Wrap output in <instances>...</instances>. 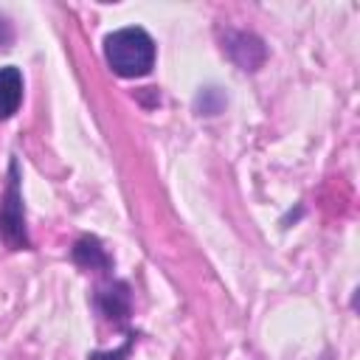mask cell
Instances as JSON below:
<instances>
[{
    "label": "cell",
    "mask_w": 360,
    "mask_h": 360,
    "mask_svg": "<svg viewBox=\"0 0 360 360\" xmlns=\"http://www.w3.org/2000/svg\"><path fill=\"white\" fill-rule=\"evenodd\" d=\"M104 59L124 79L146 76L155 65V39L138 25L118 28L104 37Z\"/></svg>",
    "instance_id": "1"
},
{
    "label": "cell",
    "mask_w": 360,
    "mask_h": 360,
    "mask_svg": "<svg viewBox=\"0 0 360 360\" xmlns=\"http://www.w3.org/2000/svg\"><path fill=\"white\" fill-rule=\"evenodd\" d=\"M0 239H3L8 248H14V250L28 248L17 158H11V163H8V186H6V194H3V200H0Z\"/></svg>",
    "instance_id": "2"
},
{
    "label": "cell",
    "mask_w": 360,
    "mask_h": 360,
    "mask_svg": "<svg viewBox=\"0 0 360 360\" xmlns=\"http://www.w3.org/2000/svg\"><path fill=\"white\" fill-rule=\"evenodd\" d=\"M96 309L112 323H127V318H129V287H127V281L110 278V281L98 284Z\"/></svg>",
    "instance_id": "3"
},
{
    "label": "cell",
    "mask_w": 360,
    "mask_h": 360,
    "mask_svg": "<svg viewBox=\"0 0 360 360\" xmlns=\"http://www.w3.org/2000/svg\"><path fill=\"white\" fill-rule=\"evenodd\" d=\"M22 101V73L14 65L0 68V118H11Z\"/></svg>",
    "instance_id": "4"
},
{
    "label": "cell",
    "mask_w": 360,
    "mask_h": 360,
    "mask_svg": "<svg viewBox=\"0 0 360 360\" xmlns=\"http://www.w3.org/2000/svg\"><path fill=\"white\" fill-rule=\"evenodd\" d=\"M73 262L82 267H90V270H110L112 267L107 250L101 248V242L96 236H82L73 245Z\"/></svg>",
    "instance_id": "5"
},
{
    "label": "cell",
    "mask_w": 360,
    "mask_h": 360,
    "mask_svg": "<svg viewBox=\"0 0 360 360\" xmlns=\"http://www.w3.org/2000/svg\"><path fill=\"white\" fill-rule=\"evenodd\" d=\"M132 340H135V335H127L124 346H118V349H112V352H93L87 360H124V357L129 354V349H132Z\"/></svg>",
    "instance_id": "6"
},
{
    "label": "cell",
    "mask_w": 360,
    "mask_h": 360,
    "mask_svg": "<svg viewBox=\"0 0 360 360\" xmlns=\"http://www.w3.org/2000/svg\"><path fill=\"white\" fill-rule=\"evenodd\" d=\"M11 22L6 20V17H0V48H8V42H11Z\"/></svg>",
    "instance_id": "7"
}]
</instances>
